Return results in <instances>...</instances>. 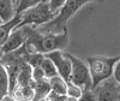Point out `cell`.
<instances>
[{
	"instance_id": "6da1fadb",
	"label": "cell",
	"mask_w": 120,
	"mask_h": 101,
	"mask_svg": "<svg viewBox=\"0 0 120 101\" xmlns=\"http://www.w3.org/2000/svg\"><path fill=\"white\" fill-rule=\"evenodd\" d=\"M26 33L24 46L29 53H49L53 50H63L68 42L67 30L61 33H41L33 25H23Z\"/></svg>"
},
{
	"instance_id": "7a4b0ae2",
	"label": "cell",
	"mask_w": 120,
	"mask_h": 101,
	"mask_svg": "<svg viewBox=\"0 0 120 101\" xmlns=\"http://www.w3.org/2000/svg\"><path fill=\"white\" fill-rule=\"evenodd\" d=\"M93 1L102 3L103 0H66L64 6L60 8L58 15L52 19V21L40 25L36 29L40 30L41 33H55V34L61 33L64 29H66V23L68 22V19L76 12H78L85 4L93 3Z\"/></svg>"
},
{
	"instance_id": "3957f363",
	"label": "cell",
	"mask_w": 120,
	"mask_h": 101,
	"mask_svg": "<svg viewBox=\"0 0 120 101\" xmlns=\"http://www.w3.org/2000/svg\"><path fill=\"white\" fill-rule=\"evenodd\" d=\"M118 57H88L86 62L89 63V71L91 75L93 89L102 82V81L113 76V69L115 63L119 60Z\"/></svg>"
},
{
	"instance_id": "277c9868",
	"label": "cell",
	"mask_w": 120,
	"mask_h": 101,
	"mask_svg": "<svg viewBox=\"0 0 120 101\" xmlns=\"http://www.w3.org/2000/svg\"><path fill=\"white\" fill-rule=\"evenodd\" d=\"M22 16V21L17 27H23V25H42L56 16V13L51 11L48 0H41L38 4L35 6L25 10L24 12L19 13Z\"/></svg>"
},
{
	"instance_id": "5b68a950",
	"label": "cell",
	"mask_w": 120,
	"mask_h": 101,
	"mask_svg": "<svg viewBox=\"0 0 120 101\" xmlns=\"http://www.w3.org/2000/svg\"><path fill=\"white\" fill-rule=\"evenodd\" d=\"M65 54L68 57V59L71 60V64H72V71H71L70 81L72 83L79 85L82 89L83 88L93 89V81H91V75H90L89 67L79 58L72 54H68V53H65Z\"/></svg>"
},
{
	"instance_id": "8992f818",
	"label": "cell",
	"mask_w": 120,
	"mask_h": 101,
	"mask_svg": "<svg viewBox=\"0 0 120 101\" xmlns=\"http://www.w3.org/2000/svg\"><path fill=\"white\" fill-rule=\"evenodd\" d=\"M96 101H120V84L112 77L102 81L94 89Z\"/></svg>"
},
{
	"instance_id": "52a82bcc",
	"label": "cell",
	"mask_w": 120,
	"mask_h": 101,
	"mask_svg": "<svg viewBox=\"0 0 120 101\" xmlns=\"http://www.w3.org/2000/svg\"><path fill=\"white\" fill-rule=\"evenodd\" d=\"M45 55L53 62L58 75L61 76L66 82H68L70 77H71V71H72V64L68 57L65 53H63L61 50H53V52L46 53Z\"/></svg>"
},
{
	"instance_id": "ba28073f",
	"label": "cell",
	"mask_w": 120,
	"mask_h": 101,
	"mask_svg": "<svg viewBox=\"0 0 120 101\" xmlns=\"http://www.w3.org/2000/svg\"><path fill=\"white\" fill-rule=\"evenodd\" d=\"M25 41H26V33L24 27H16L11 31V34L8 35L6 42L1 46V49L4 53L12 52V50L23 46Z\"/></svg>"
},
{
	"instance_id": "9c48e42d",
	"label": "cell",
	"mask_w": 120,
	"mask_h": 101,
	"mask_svg": "<svg viewBox=\"0 0 120 101\" xmlns=\"http://www.w3.org/2000/svg\"><path fill=\"white\" fill-rule=\"evenodd\" d=\"M35 82L33 79V67L26 62L21 64L19 72L17 77V85L16 87H25V85H33ZM13 92V90H12Z\"/></svg>"
},
{
	"instance_id": "30bf717a",
	"label": "cell",
	"mask_w": 120,
	"mask_h": 101,
	"mask_svg": "<svg viewBox=\"0 0 120 101\" xmlns=\"http://www.w3.org/2000/svg\"><path fill=\"white\" fill-rule=\"evenodd\" d=\"M22 21V16L21 15H16L11 21L8 22H4L0 24V47H1L8 37V35L11 34L12 30L21 23Z\"/></svg>"
},
{
	"instance_id": "8fae6325",
	"label": "cell",
	"mask_w": 120,
	"mask_h": 101,
	"mask_svg": "<svg viewBox=\"0 0 120 101\" xmlns=\"http://www.w3.org/2000/svg\"><path fill=\"white\" fill-rule=\"evenodd\" d=\"M51 92L52 90H51L48 78L35 82L34 83V99H33V101H40V100L45 99L47 95H49Z\"/></svg>"
},
{
	"instance_id": "7c38bea8",
	"label": "cell",
	"mask_w": 120,
	"mask_h": 101,
	"mask_svg": "<svg viewBox=\"0 0 120 101\" xmlns=\"http://www.w3.org/2000/svg\"><path fill=\"white\" fill-rule=\"evenodd\" d=\"M16 16V6L12 0H0V18L3 22H8Z\"/></svg>"
},
{
	"instance_id": "4fadbf2b",
	"label": "cell",
	"mask_w": 120,
	"mask_h": 101,
	"mask_svg": "<svg viewBox=\"0 0 120 101\" xmlns=\"http://www.w3.org/2000/svg\"><path fill=\"white\" fill-rule=\"evenodd\" d=\"M51 90L58 95H66V89H67V82L59 75H55L51 78H48Z\"/></svg>"
},
{
	"instance_id": "5bb4252c",
	"label": "cell",
	"mask_w": 120,
	"mask_h": 101,
	"mask_svg": "<svg viewBox=\"0 0 120 101\" xmlns=\"http://www.w3.org/2000/svg\"><path fill=\"white\" fill-rule=\"evenodd\" d=\"M8 88H10V79L7 70L5 65L0 62V99L8 94Z\"/></svg>"
},
{
	"instance_id": "9a60e30c",
	"label": "cell",
	"mask_w": 120,
	"mask_h": 101,
	"mask_svg": "<svg viewBox=\"0 0 120 101\" xmlns=\"http://www.w3.org/2000/svg\"><path fill=\"white\" fill-rule=\"evenodd\" d=\"M41 69L43 70V72L46 75V78H51V77L58 75L55 65L53 64L52 60L49 58H47L46 55H45V59L42 60V63H41Z\"/></svg>"
},
{
	"instance_id": "2e32d148",
	"label": "cell",
	"mask_w": 120,
	"mask_h": 101,
	"mask_svg": "<svg viewBox=\"0 0 120 101\" xmlns=\"http://www.w3.org/2000/svg\"><path fill=\"white\" fill-rule=\"evenodd\" d=\"M41 0H17V5H16V15H19L24 12L25 10L35 6L38 4Z\"/></svg>"
},
{
	"instance_id": "e0dca14e",
	"label": "cell",
	"mask_w": 120,
	"mask_h": 101,
	"mask_svg": "<svg viewBox=\"0 0 120 101\" xmlns=\"http://www.w3.org/2000/svg\"><path fill=\"white\" fill-rule=\"evenodd\" d=\"M82 94V88L72 83L71 81L67 82V89H66V95L67 96H71V97H75V99H78Z\"/></svg>"
},
{
	"instance_id": "ac0fdd59",
	"label": "cell",
	"mask_w": 120,
	"mask_h": 101,
	"mask_svg": "<svg viewBox=\"0 0 120 101\" xmlns=\"http://www.w3.org/2000/svg\"><path fill=\"white\" fill-rule=\"evenodd\" d=\"M77 101H96L95 93L91 88H83L82 94L77 99Z\"/></svg>"
},
{
	"instance_id": "d6986e66",
	"label": "cell",
	"mask_w": 120,
	"mask_h": 101,
	"mask_svg": "<svg viewBox=\"0 0 120 101\" xmlns=\"http://www.w3.org/2000/svg\"><path fill=\"white\" fill-rule=\"evenodd\" d=\"M49 1V7H51V11L56 13L60 11V8L64 6V4L66 3V0H48Z\"/></svg>"
},
{
	"instance_id": "ffe728a7",
	"label": "cell",
	"mask_w": 120,
	"mask_h": 101,
	"mask_svg": "<svg viewBox=\"0 0 120 101\" xmlns=\"http://www.w3.org/2000/svg\"><path fill=\"white\" fill-rule=\"evenodd\" d=\"M45 78H46V75L43 72V70L41 69V66L33 67V79H34V82H38V81H42Z\"/></svg>"
},
{
	"instance_id": "44dd1931",
	"label": "cell",
	"mask_w": 120,
	"mask_h": 101,
	"mask_svg": "<svg viewBox=\"0 0 120 101\" xmlns=\"http://www.w3.org/2000/svg\"><path fill=\"white\" fill-rule=\"evenodd\" d=\"M113 78L120 84V58H119L118 62L115 63V65H114V69H113Z\"/></svg>"
},
{
	"instance_id": "7402d4cb",
	"label": "cell",
	"mask_w": 120,
	"mask_h": 101,
	"mask_svg": "<svg viewBox=\"0 0 120 101\" xmlns=\"http://www.w3.org/2000/svg\"><path fill=\"white\" fill-rule=\"evenodd\" d=\"M0 101H17L12 95H10V94H7V95H5V96H3L1 99H0Z\"/></svg>"
},
{
	"instance_id": "603a6c76",
	"label": "cell",
	"mask_w": 120,
	"mask_h": 101,
	"mask_svg": "<svg viewBox=\"0 0 120 101\" xmlns=\"http://www.w3.org/2000/svg\"><path fill=\"white\" fill-rule=\"evenodd\" d=\"M64 101H77V99H75V97H71V96H67V95H65V99H64Z\"/></svg>"
},
{
	"instance_id": "cb8c5ba5",
	"label": "cell",
	"mask_w": 120,
	"mask_h": 101,
	"mask_svg": "<svg viewBox=\"0 0 120 101\" xmlns=\"http://www.w3.org/2000/svg\"><path fill=\"white\" fill-rule=\"evenodd\" d=\"M4 55V52H3V49H1V47H0V60H1V57Z\"/></svg>"
},
{
	"instance_id": "d4e9b609",
	"label": "cell",
	"mask_w": 120,
	"mask_h": 101,
	"mask_svg": "<svg viewBox=\"0 0 120 101\" xmlns=\"http://www.w3.org/2000/svg\"><path fill=\"white\" fill-rule=\"evenodd\" d=\"M12 1H13V4H15V6L17 5V0H12Z\"/></svg>"
},
{
	"instance_id": "484cf974",
	"label": "cell",
	"mask_w": 120,
	"mask_h": 101,
	"mask_svg": "<svg viewBox=\"0 0 120 101\" xmlns=\"http://www.w3.org/2000/svg\"><path fill=\"white\" fill-rule=\"evenodd\" d=\"M19 101H31V100H19Z\"/></svg>"
},
{
	"instance_id": "4316f807",
	"label": "cell",
	"mask_w": 120,
	"mask_h": 101,
	"mask_svg": "<svg viewBox=\"0 0 120 101\" xmlns=\"http://www.w3.org/2000/svg\"><path fill=\"white\" fill-rule=\"evenodd\" d=\"M1 23H4V22H3V21H1V18H0V24H1Z\"/></svg>"
}]
</instances>
